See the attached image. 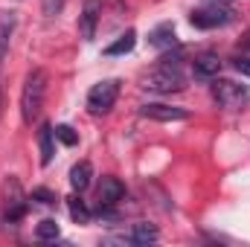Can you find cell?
<instances>
[{
    "instance_id": "cell-1",
    "label": "cell",
    "mask_w": 250,
    "mask_h": 247,
    "mask_svg": "<svg viewBox=\"0 0 250 247\" xmlns=\"http://www.w3.org/2000/svg\"><path fill=\"white\" fill-rule=\"evenodd\" d=\"M143 87L154 90V93H181L187 87V76L181 70V56H163L146 76H143Z\"/></svg>"
},
{
    "instance_id": "cell-2",
    "label": "cell",
    "mask_w": 250,
    "mask_h": 247,
    "mask_svg": "<svg viewBox=\"0 0 250 247\" xmlns=\"http://www.w3.org/2000/svg\"><path fill=\"white\" fill-rule=\"evenodd\" d=\"M44 96H47V73L41 67H35V70L26 73V82H23V90H21V120L26 125H32L41 117Z\"/></svg>"
},
{
    "instance_id": "cell-3",
    "label": "cell",
    "mask_w": 250,
    "mask_h": 247,
    "mask_svg": "<svg viewBox=\"0 0 250 247\" xmlns=\"http://www.w3.org/2000/svg\"><path fill=\"white\" fill-rule=\"evenodd\" d=\"M212 99L227 108V111H242L245 105H250V87L230 82V79H215L212 82Z\"/></svg>"
},
{
    "instance_id": "cell-4",
    "label": "cell",
    "mask_w": 250,
    "mask_h": 247,
    "mask_svg": "<svg viewBox=\"0 0 250 247\" xmlns=\"http://www.w3.org/2000/svg\"><path fill=\"white\" fill-rule=\"evenodd\" d=\"M117 96H120V82H117V79H105V82L93 84L90 93H87V108H90V114H108V111L114 108Z\"/></svg>"
},
{
    "instance_id": "cell-5",
    "label": "cell",
    "mask_w": 250,
    "mask_h": 247,
    "mask_svg": "<svg viewBox=\"0 0 250 247\" xmlns=\"http://www.w3.org/2000/svg\"><path fill=\"white\" fill-rule=\"evenodd\" d=\"M230 9L224 6V3H209L207 0V6L204 9H195L192 15H189V23L192 26H198V29H215V26H224V23H230Z\"/></svg>"
},
{
    "instance_id": "cell-6",
    "label": "cell",
    "mask_w": 250,
    "mask_h": 247,
    "mask_svg": "<svg viewBox=\"0 0 250 247\" xmlns=\"http://www.w3.org/2000/svg\"><path fill=\"white\" fill-rule=\"evenodd\" d=\"M3 195H6V209H3V218L12 224V221H21L23 215H26V195H23V189L18 184V178H9L6 186H3Z\"/></svg>"
},
{
    "instance_id": "cell-7",
    "label": "cell",
    "mask_w": 250,
    "mask_h": 247,
    "mask_svg": "<svg viewBox=\"0 0 250 247\" xmlns=\"http://www.w3.org/2000/svg\"><path fill=\"white\" fill-rule=\"evenodd\" d=\"M140 114L146 120H157V123H181L187 120V108H175V105H163V102H148L140 108Z\"/></svg>"
},
{
    "instance_id": "cell-8",
    "label": "cell",
    "mask_w": 250,
    "mask_h": 247,
    "mask_svg": "<svg viewBox=\"0 0 250 247\" xmlns=\"http://www.w3.org/2000/svg\"><path fill=\"white\" fill-rule=\"evenodd\" d=\"M99 15H102V0H84L82 15H79V32H82L84 41H93V35H96V23H99Z\"/></svg>"
},
{
    "instance_id": "cell-9",
    "label": "cell",
    "mask_w": 250,
    "mask_h": 247,
    "mask_svg": "<svg viewBox=\"0 0 250 247\" xmlns=\"http://www.w3.org/2000/svg\"><path fill=\"white\" fill-rule=\"evenodd\" d=\"M125 198V184L120 178H102L99 184V209H114L120 201Z\"/></svg>"
},
{
    "instance_id": "cell-10",
    "label": "cell",
    "mask_w": 250,
    "mask_h": 247,
    "mask_svg": "<svg viewBox=\"0 0 250 247\" xmlns=\"http://www.w3.org/2000/svg\"><path fill=\"white\" fill-rule=\"evenodd\" d=\"M38 145H41V166H50L56 157V131L50 123H41L38 128Z\"/></svg>"
},
{
    "instance_id": "cell-11",
    "label": "cell",
    "mask_w": 250,
    "mask_h": 247,
    "mask_svg": "<svg viewBox=\"0 0 250 247\" xmlns=\"http://www.w3.org/2000/svg\"><path fill=\"white\" fill-rule=\"evenodd\" d=\"M148 44L157 47V50H172L178 47V35H175V26L172 23H160L148 32Z\"/></svg>"
},
{
    "instance_id": "cell-12",
    "label": "cell",
    "mask_w": 250,
    "mask_h": 247,
    "mask_svg": "<svg viewBox=\"0 0 250 247\" xmlns=\"http://www.w3.org/2000/svg\"><path fill=\"white\" fill-rule=\"evenodd\" d=\"M157 239H160V233L154 224H134L128 230V236H123V242H131V245H154Z\"/></svg>"
},
{
    "instance_id": "cell-13",
    "label": "cell",
    "mask_w": 250,
    "mask_h": 247,
    "mask_svg": "<svg viewBox=\"0 0 250 247\" xmlns=\"http://www.w3.org/2000/svg\"><path fill=\"white\" fill-rule=\"evenodd\" d=\"M192 70H195V79H212L221 70V59L212 56V53H204V56H198L192 62Z\"/></svg>"
},
{
    "instance_id": "cell-14",
    "label": "cell",
    "mask_w": 250,
    "mask_h": 247,
    "mask_svg": "<svg viewBox=\"0 0 250 247\" xmlns=\"http://www.w3.org/2000/svg\"><path fill=\"white\" fill-rule=\"evenodd\" d=\"M93 181V166L87 163V160H82V163H76L73 169H70V186L76 189V192H84L87 186Z\"/></svg>"
},
{
    "instance_id": "cell-15",
    "label": "cell",
    "mask_w": 250,
    "mask_h": 247,
    "mask_svg": "<svg viewBox=\"0 0 250 247\" xmlns=\"http://www.w3.org/2000/svg\"><path fill=\"white\" fill-rule=\"evenodd\" d=\"M15 23H18L15 12H6V15L0 18V64H3V59H6V53H9L12 35H15Z\"/></svg>"
},
{
    "instance_id": "cell-16",
    "label": "cell",
    "mask_w": 250,
    "mask_h": 247,
    "mask_svg": "<svg viewBox=\"0 0 250 247\" xmlns=\"http://www.w3.org/2000/svg\"><path fill=\"white\" fill-rule=\"evenodd\" d=\"M134 44H137V32H134V29H128V32L120 35L111 47H105V56H125V53H131V50H134Z\"/></svg>"
},
{
    "instance_id": "cell-17",
    "label": "cell",
    "mask_w": 250,
    "mask_h": 247,
    "mask_svg": "<svg viewBox=\"0 0 250 247\" xmlns=\"http://www.w3.org/2000/svg\"><path fill=\"white\" fill-rule=\"evenodd\" d=\"M59 233H62V227H59L56 218H44V221L35 227V236H38L41 242H53V239H59Z\"/></svg>"
},
{
    "instance_id": "cell-18",
    "label": "cell",
    "mask_w": 250,
    "mask_h": 247,
    "mask_svg": "<svg viewBox=\"0 0 250 247\" xmlns=\"http://www.w3.org/2000/svg\"><path fill=\"white\" fill-rule=\"evenodd\" d=\"M67 206H70L73 221H79V224H87V221H90V209H87L79 198H67Z\"/></svg>"
},
{
    "instance_id": "cell-19",
    "label": "cell",
    "mask_w": 250,
    "mask_h": 247,
    "mask_svg": "<svg viewBox=\"0 0 250 247\" xmlns=\"http://www.w3.org/2000/svg\"><path fill=\"white\" fill-rule=\"evenodd\" d=\"M32 201H38V204H47V206H53L56 201H59V195L53 192V189H47V186H38V189H32V195H29Z\"/></svg>"
},
{
    "instance_id": "cell-20",
    "label": "cell",
    "mask_w": 250,
    "mask_h": 247,
    "mask_svg": "<svg viewBox=\"0 0 250 247\" xmlns=\"http://www.w3.org/2000/svg\"><path fill=\"white\" fill-rule=\"evenodd\" d=\"M56 140H59V143H64V145H70V148H73V145L79 143V134H76V131H73L70 125H56Z\"/></svg>"
},
{
    "instance_id": "cell-21",
    "label": "cell",
    "mask_w": 250,
    "mask_h": 247,
    "mask_svg": "<svg viewBox=\"0 0 250 247\" xmlns=\"http://www.w3.org/2000/svg\"><path fill=\"white\" fill-rule=\"evenodd\" d=\"M64 3H67V0H41V12H44V18H56V15H62Z\"/></svg>"
},
{
    "instance_id": "cell-22",
    "label": "cell",
    "mask_w": 250,
    "mask_h": 247,
    "mask_svg": "<svg viewBox=\"0 0 250 247\" xmlns=\"http://www.w3.org/2000/svg\"><path fill=\"white\" fill-rule=\"evenodd\" d=\"M233 67H236V70H239L242 76H248V79H250V59H248V56L236 59V62H233Z\"/></svg>"
},
{
    "instance_id": "cell-23",
    "label": "cell",
    "mask_w": 250,
    "mask_h": 247,
    "mask_svg": "<svg viewBox=\"0 0 250 247\" xmlns=\"http://www.w3.org/2000/svg\"><path fill=\"white\" fill-rule=\"evenodd\" d=\"M0 108H3V84H0Z\"/></svg>"
},
{
    "instance_id": "cell-24",
    "label": "cell",
    "mask_w": 250,
    "mask_h": 247,
    "mask_svg": "<svg viewBox=\"0 0 250 247\" xmlns=\"http://www.w3.org/2000/svg\"><path fill=\"white\" fill-rule=\"evenodd\" d=\"M209 3H224V0H209Z\"/></svg>"
}]
</instances>
